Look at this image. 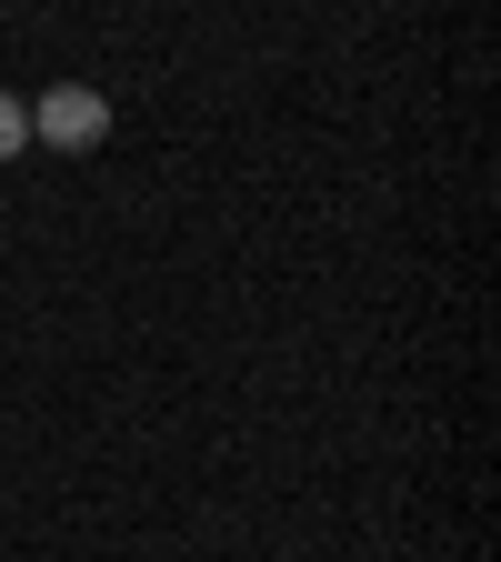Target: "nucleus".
I'll list each match as a JSON object with an SVG mask.
<instances>
[{
    "instance_id": "obj_1",
    "label": "nucleus",
    "mask_w": 501,
    "mask_h": 562,
    "mask_svg": "<svg viewBox=\"0 0 501 562\" xmlns=\"http://www.w3.org/2000/svg\"><path fill=\"white\" fill-rule=\"evenodd\" d=\"M31 140H50V151H101V140H111V101L91 81H50L31 101Z\"/></svg>"
},
{
    "instance_id": "obj_2",
    "label": "nucleus",
    "mask_w": 501,
    "mask_h": 562,
    "mask_svg": "<svg viewBox=\"0 0 501 562\" xmlns=\"http://www.w3.org/2000/svg\"><path fill=\"white\" fill-rule=\"evenodd\" d=\"M21 151H31V101L0 91V161H21Z\"/></svg>"
}]
</instances>
